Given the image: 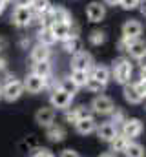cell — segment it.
Listing matches in <instances>:
<instances>
[{
    "instance_id": "obj_1",
    "label": "cell",
    "mask_w": 146,
    "mask_h": 157,
    "mask_svg": "<svg viewBox=\"0 0 146 157\" xmlns=\"http://www.w3.org/2000/svg\"><path fill=\"white\" fill-rule=\"evenodd\" d=\"M113 77L119 84H128L132 78V64L128 59H119L113 62Z\"/></svg>"
},
{
    "instance_id": "obj_2",
    "label": "cell",
    "mask_w": 146,
    "mask_h": 157,
    "mask_svg": "<svg viewBox=\"0 0 146 157\" xmlns=\"http://www.w3.org/2000/svg\"><path fill=\"white\" fill-rule=\"evenodd\" d=\"M22 93H24V84H22L20 80H15V78L7 80V82L4 84V88H2V97H4L6 101H9V102L17 101Z\"/></svg>"
},
{
    "instance_id": "obj_3",
    "label": "cell",
    "mask_w": 146,
    "mask_h": 157,
    "mask_svg": "<svg viewBox=\"0 0 146 157\" xmlns=\"http://www.w3.org/2000/svg\"><path fill=\"white\" fill-rule=\"evenodd\" d=\"M49 101H51V106H53V108L68 110V108H70V104H71V101H73V95L66 93V91H62L60 88H57V90H53V91H51Z\"/></svg>"
},
{
    "instance_id": "obj_4",
    "label": "cell",
    "mask_w": 146,
    "mask_h": 157,
    "mask_svg": "<svg viewBox=\"0 0 146 157\" xmlns=\"http://www.w3.org/2000/svg\"><path fill=\"white\" fill-rule=\"evenodd\" d=\"M11 20H13L15 26L26 28V26H29L31 20H33V11L29 9V6H28V7H15V11H13V15H11Z\"/></svg>"
},
{
    "instance_id": "obj_5",
    "label": "cell",
    "mask_w": 146,
    "mask_h": 157,
    "mask_svg": "<svg viewBox=\"0 0 146 157\" xmlns=\"http://www.w3.org/2000/svg\"><path fill=\"white\" fill-rule=\"evenodd\" d=\"M91 110H93L95 113H99V115H108V113H111V112L115 110V106H113V101H111L110 97H106V95H99V97L93 99Z\"/></svg>"
},
{
    "instance_id": "obj_6",
    "label": "cell",
    "mask_w": 146,
    "mask_h": 157,
    "mask_svg": "<svg viewBox=\"0 0 146 157\" xmlns=\"http://www.w3.org/2000/svg\"><path fill=\"white\" fill-rule=\"evenodd\" d=\"M46 18L49 20L48 24L51 26V24H55V22H68V24H71V15L64 9V7H60V6H57V7H49V11L46 13Z\"/></svg>"
},
{
    "instance_id": "obj_7",
    "label": "cell",
    "mask_w": 146,
    "mask_h": 157,
    "mask_svg": "<svg viewBox=\"0 0 146 157\" xmlns=\"http://www.w3.org/2000/svg\"><path fill=\"white\" fill-rule=\"evenodd\" d=\"M49 29H51L55 40H62L64 42V40L70 39V37H79V35H73L71 24H68V22H55V24L49 26Z\"/></svg>"
},
{
    "instance_id": "obj_8",
    "label": "cell",
    "mask_w": 146,
    "mask_h": 157,
    "mask_svg": "<svg viewBox=\"0 0 146 157\" xmlns=\"http://www.w3.org/2000/svg\"><path fill=\"white\" fill-rule=\"evenodd\" d=\"M86 17L90 22H101L106 17V6L101 2H90L86 7Z\"/></svg>"
},
{
    "instance_id": "obj_9",
    "label": "cell",
    "mask_w": 146,
    "mask_h": 157,
    "mask_svg": "<svg viewBox=\"0 0 146 157\" xmlns=\"http://www.w3.org/2000/svg\"><path fill=\"white\" fill-rule=\"evenodd\" d=\"M91 64H93V59L90 53L86 51H79L73 55V60H71V68L73 70H82V71H90L91 70Z\"/></svg>"
},
{
    "instance_id": "obj_10",
    "label": "cell",
    "mask_w": 146,
    "mask_h": 157,
    "mask_svg": "<svg viewBox=\"0 0 146 157\" xmlns=\"http://www.w3.org/2000/svg\"><path fill=\"white\" fill-rule=\"evenodd\" d=\"M143 132V122L139 119H124L122 122V135H126L128 139L139 137Z\"/></svg>"
},
{
    "instance_id": "obj_11",
    "label": "cell",
    "mask_w": 146,
    "mask_h": 157,
    "mask_svg": "<svg viewBox=\"0 0 146 157\" xmlns=\"http://www.w3.org/2000/svg\"><path fill=\"white\" fill-rule=\"evenodd\" d=\"M22 84H24V90H28L29 93H38V91H42V90L46 88V78L31 73V75L26 77V80H24Z\"/></svg>"
},
{
    "instance_id": "obj_12",
    "label": "cell",
    "mask_w": 146,
    "mask_h": 157,
    "mask_svg": "<svg viewBox=\"0 0 146 157\" xmlns=\"http://www.w3.org/2000/svg\"><path fill=\"white\" fill-rule=\"evenodd\" d=\"M143 33V26L139 20H126L124 26H122V37H128V39H139V35Z\"/></svg>"
},
{
    "instance_id": "obj_13",
    "label": "cell",
    "mask_w": 146,
    "mask_h": 157,
    "mask_svg": "<svg viewBox=\"0 0 146 157\" xmlns=\"http://www.w3.org/2000/svg\"><path fill=\"white\" fill-rule=\"evenodd\" d=\"M95 130H97L99 139L104 141V143H111L113 137L117 135V126H115L113 122H102V124H101L99 128H95Z\"/></svg>"
},
{
    "instance_id": "obj_14",
    "label": "cell",
    "mask_w": 146,
    "mask_h": 157,
    "mask_svg": "<svg viewBox=\"0 0 146 157\" xmlns=\"http://www.w3.org/2000/svg\"><path fill=\"white\" fill-rule=\"evenodd\" d=\"M35 121L38 126H44V128L51 126L55 121V110L53 108H40L35 113Z\"/></svg>"
},
{
    "instance_id": "obj_15",
    "label": "cell",
    "mask_w": 146,
    "mask_h": 157,
    "mask_svg": "<svg viewBox=\"0 0 146 157\" xmlns=\"http://www.w3.org/2000/svg\"><path fill=\"white\" fill-rule=\"evenodd\" d=\"M126 51L130 53V57H132V59L141 60V59H144V57H146V42L135 39L130 46H128V49H126Z\"/></svg>"
},
{
    "instance_id": "obj_16",
    "label": "cell",
    "mask_w": 146,
    "mask_h": 157,
    "mask_svg": "<svg viewBox=\"0 0 146 157\" xmlns=\"http://www.w3.org/2000/svg\"><path fill=\"white\" fill-rule=\"evenodd\" d=\"M75 128H77V132H79V133H82V135H88V133L95 132V128H97V122H95V119L90 115V117H86V119H80V121H77V122H75Z\"/></svg>"
},
{
    "instance_id": "obj_17",
    "label": "cell",
    "mask_w": 146,
    "mask_h": 157,
    "mask_svg": "<svg viewBox=\"0 0 146 157\" xmlns=\"http://www.w3.org/2000/svg\"><path fill=\"white\" fill-rule=\"evenodd\" d=\"M86 117H90V110L86 106H77V108L66 112V121H70V122H77V121Z\"/></svg>"
},
{
    "instance_id": "obj_18",
    "label": "cell",
    "mask_w": 146,
    "mask_h": 157,
    "mask_svg": "<svg viewBox=\"0 0 146 157\" xmlns=\"http://www.w3.org/2000/svg\"><path fill=\"white\" fill-rule=\"evenodd\" d=\"M46 137H48L51 143H60V141L66 137V132H64L62 126H59V124H51V126H48Z\"/></svg>"
},
{
    "instance_id": "obj_19",
    "label": "cell",
    "mask_w": 146,
    "mask_h": 157,
    "mask_svg": "<svg viewBox=\"0 0 146 157\" xmlns=\"http://www.w3.org/2000/svg\"><path fill=\"white\" fill-rule=\"evenodd\" d=\"M90 77L97 78L102 84H108L110 78H111V71H110L106 66H95V68H91V75Z\"/></svg>"
},
{
    "instance_id": "obj_20",
    "label": "cell",
    "mask_w": 146,
    "mask_h": 157,
    "mask_svg": "<svg viewBox=\"0 0 146 157\" xmlns=\"http://www.w3.org/2000/svg\"><path fill=\"white\" fill-rule=\"evenodd\" d=\"M49 46H44V44H36L35 48L31 49V59L35 62H40V60H48L49 59Z\"/></svg>"
},
{
    "instance_id": "obj_21",
    "label": "cell",
    "mask_w": 146,
    "mask_h": 157,
    "mask_svg": "<svg viewBox=\"0 0 146 157\" xmlns=\"http://www.w3.org/2000/svg\"><path fill=\"white\" fill-rule=\"evenodd\" d=\"M33 73L38 75V77H42V78H48L51 75V64H49V60L35 62V64H33Z\"/></svg>"
},
{
    "instance_id": "obj_22",
    "label": "cell",
    "mask_w": 146,
    "mask_h": 157,
    "mask_svg": "<svg viewBox=\"0 0 146 157\" xmlns=\"http://www.w3.org/2000/svg\"><path fill=\"white\" fill-rule=\"evenodd\" d=\"M124 99L130 102V104H139L143 101V97L137 93L135 86L133 84H124Z\"/></svg>"
},
{
    "instance_id": "obj_23",
    "label": "cell",
    "mask_w": 146,
    "mask_h": 157,
    "mask_svg": "<svg viewBox=\"0 0 146 157\" xmlns=\"http://www.w3.org/2000/svg\"><path fill=\"white\" fill-rule=\"evenodd\" d=\"M110 144H111V150H113L115 154H117V152H122V154H124L126 146L130 144V139H128L126 135H122V133H121V135L117 133V135L113 137V141H111Z\"/></svg>"
},
{
    "instance_id": "obj_24",
    "label": "cell",
    "mask_w": 146,
    "mask_h": 157,
    "mask_svg": "<svg viewBox=\"0 0 146 157\" xmlns=\"http://www.w3.org/2000/svg\"><path fill=\"white\" fill-rule=\"evenodd\" d=\"M49 7H51L49 0H31L29 2V9L36 15H46L49 11Z\"/></svg>"
},
{
    "instance_id": "obj_25",
    "label": "cell",
    "mask_w": 146,
    "mask_h": 157,
    "mask_svg": "<svg viewBox=\"0 0 146 157\" xmlns=\"http://www.w3.org/2000/svg\"><path fill=\"white\" fill-rule=\"evenodd\" d=\"M144 154H146L144 146L139 144V143H132V141H130V144L124 150V155L126 157H144Z\"/></svg>"
},
{
    "instance_id": "obj_26",
    "label": "cell",
    "mask_w": 146,
    "mask_h": 157,
    "mask_svg": "<svg viewBox=\"0 0 146 157\" xmlns=\"http://www.w3.org/2000/svg\"><path fill=\"white\" fill-rule=\"evenodd\" d=\"M55 42V37L49 29V26H42V29L38 31V44H44V46H51Z\"/></svg>"
},
{
    "instance_id": "obj_27",
    "label": "cell",
    "mask_w": 146,
    "mask_h": 157,
    "mask_svg": "<svg viewBox=\"0 0 146 157\" xmlns=\"http://www.w3.org/2000/svg\"><path fill=\"white\" fill-rule=\"evenodd\" d=\"M80 46H82V42H80L79 37H70V39L64 40V51H68V53H71V55H75V53L80 51Z\"/></svg>"
},
{
    "instance_id": "obj_28",
    "label": "cell",
    "mask_w": 146,
    "mask_h": 157,
    "mask_svg": "<svg viewBox=\"0 0 146 157\" xmlns=\"http://www.w3.org/2000/svg\"><path fill=\"white\" fill-rule=\"evenodd\" d=\"M88 77H90V75H88V71H82V70H71V75H70V78H71L79 88L86 84Z\"/></svg>"
},
{
    "instance_id": "obj_29",
    "label": "cell",
    "mask_w": 146,
    "mask_h": 157,
    "mask_svg": "<svg viewBox=\"0 0 146 157\" xmlns=\"http://www.w3.org/2000/svg\"><path fill=\"white\" fill-rule=\"evenodd\" d=\"M91 93H101L104 88H106V84H102V82H99L97 78H93V77H88V80H86V84H84Z\"/></svg>"
},
{
    "instance_id": "obj_30",
    "label": "cell",
    "mask_w": 146,
    "mask_h": 157,
    "mask_svg": "<svg viewBox=\"0 0 146 157\" xmlns=\"http://www.w3.org/2000/svg\"><path fill=\"white\" fill-rule=\"evenodd\" d=\"M59 88H60L62 91L70 93V95H75V93H77V90H79V86H77V84H75L70 77H68V78H62V80H60V84H59Z\"/></svg>"
},
{
    "instance_id": "obj_31",
    "label": "cell",
    "mask_w": 146,
    "mask_h": 157,
    "mask_svg": "<svg viewBox=\"0 0 146 157\" xmlns=\"http://www.w3.org/2000/svg\"><path fill=\"white\" fill-rule=\"evenodd\" d=\"M104 40H106L104 31H101V29H95V31H91V35H90V42H91L93 46H101Z\"/></svg>"
},
{
    "instance_id": "obj_32",
    "label": "cell",
    "mask_w": 146,
    "mask_h": 157,
    "mask_svg": "<svg viewBox=\"0 0 146 157\" xmlns=\"http://www.w3.org/2000/svg\"><path fill=\"white\" fill-rule=\"evenodd\" d=\"M139 2H141V0H119V6H121L122 9L130 11V9H135V7L139 6Z\"/></svg>"
},
{
    "instance_id": "obj_33",
    "label": "cell",
    "mask_w": 146,
    "mask_h": 157,
    "mask_svg": "<svg viewBox=\"0 0 146 157\" xmlns=\"http://www.w3.org/2000/svg\"><path fill=\"white\" fill-rule=\"evenodd\" d=\"M33 157H55L51 154V150H48V148H38L33 152Z\"/></svg>"
},
{
    "instance_id": "obj_34",
    "label": "cell",
    "mask_w": 146,
    "mask_h": 157,
    "mask_svg": "<svg viewBox=\"0 0 146 157\" xmlns=\"http://www.w3.org/2000/svg\"><path fill=\"white\" fill-rule=\"evenodd\" d=\"M133 86H135L137 93H139V95H141V97L144 99V97H146V82H143V80H139V82H135Z\"/></svg>"
},
{
    "instance_id": "obj_35",
    "label": "cell",
    "mask_w": 146,
    "mask_h": 157,
    "mask_svg": "<svg viewBox=\"0 0 146 157\" xmlns=\"http://www.w3.org/2000/svg\"><path fill=\"white\" fill-rule=\"evenodd\" d=\"M111 115H113V121H111V122H115V124H117V122H124V113H122L121 110H113Z\"/></svg>"
},
{
    "instance_id": "obj_36",
    "label": "cell",
    "mask_w": 146,
    "mask_h": 157,
    "mask_svg": "<svg viewBox=\"0 0 146 157\" xmlns=\"http://www.w3.org/2000/svg\"><path fill=\"white\" fill-rule=\"evenodd\" d=\"M60 157H80V155H79L75 150H70V148H68V150H62V152H60Z\"/></svg>"
},
{
    "instance_id": "obj_37",
    "label": "cell",
    "mask_w": 146,
    "mask_h": 157,
    "mask_svg": "<svg viewBox=\"0 0 146 157\" xmlns=\"http://www.w3.org/2000/svg\"><path fill=\"white\" fill-rule=\"evenodd\" d=\"M31 0H15V6L17 7H28Z\"/></svg>"
},
{
    "instance_id": "obj_38",
    "label": "cell",
    "mask_w": 146,
    "mask_h": 157,
    "mask_svg": "<svg viewBox=\"0 0 146 157\" xmlns=\"http://www.w3.org/2000/svg\"><path fill=\"white\" fill-rule=\"evenodd\" d=\"M137 7H139V9H141V13H143V15H146V0H141V2H139V6H137Z\"/></svg>"
},
{
    "instance_id": "obj_39",
    "label": "cell",
    "mask_w": 146,
    "mask_h": 157,
    "mask_svg": "<svg viewBox=\"0 0 146 157\" xmlns=\"http://www.w3.org/2000/svg\"><path fill=\"white\" fill-rule=\"evenodd\" d=\"M141 80L146 82V66H141Z\"/></svg>"
},
{
    "instance_id": "obj_40",
    "label": "cell",
    "mask_w": 146,
    "mask_h": 157,
    "mask_svg": "<svg viewBox=\"0 0 146 157\" xmlns=\"http://www.w3.org/2000/svg\"><path fill=\"white\" fill-rule=\"evenodd\" d=\"M106 6H119V0H104Z\"/></svg>"
},
{
    "instance_id": "obj_41",
    "label": "cell",
    "mask_w": 146,
    "mask_h": 157,
    "mask_svg": "<svg viewBox=\"0 0 146 157\" xmlns=\"http://www.w3.org/2000/svg\"><path fill=\"white\" fill-rule=\"evenodd\" d=\"M4 49H6V40L0 39V51H4Z\"/></svg>"
},
{
    "instance_id": "obj_42",
    "label": "cell",
    "mask_w": 146,
    "mask_h": 157,
    "mask_svg": "<svg viewBox=\"0 0 146 157\" xmlns=\"http://www.w3.org/2000/svg\"><path fill=\"white\" fill-rule=\"evenodd\" d=\"M99 157H115V154H111V152H106V154H101Z\"/></svg>"
},
{
    "instance_id": "obj_43",
    "label": "cell",
    "mask_w": 146,
    "mask_h": 157,
    "mask_svg": "<svg viewBox=\"0 0 146 157\" xmlns=\"http://www.w3.org/2000/svg\"><path fill=\"white\" fill-rule=\"evenodd\" d=\"M0 70H6V60L4 59H0Z\"/></svg>"
},
{
    "instance_id": "obj_44",
    "label": "cell",
    "mask_w": 146,
    "mask_h": 157,
    "mask_svg": "<svg viewBox=\"0 0 146 157\" xmlns=\"http://www.w3.org/2000/svg\"><path fill=\"white\" fill-rule=\"evenodd\" d=\"M4 7H6V4H4V2H0V15H2V11H4Z\"/></svg>"
},
{
    "instance_id": "obj_45",
    "label": "cell",
    "mask_w": 146,
    "mask_h": 157,
    "mask_svg": "<svg viewBox=\"0 0 146 157\" xmlns=\"http://www.w3.org/2000/svg\"><path fill=\"white\" fill-rule=\"evenodd\" d=\"M0 2H4V4H7V2H11V0H0Z\"/></svg>"
}]
</instances>
